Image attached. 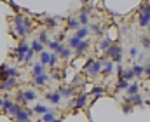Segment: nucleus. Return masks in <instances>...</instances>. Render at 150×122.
I'll return each instance as SVG.
<instances>
[{
  "label": "nucleus",
  "mask_w": 150,
  "mask_h": 122,
  "mask_svg": "<svg viewBox=\"0 0 150 122\" xmlns=\"http://www.w3.org/2000/svg\"><path fill=\"white\" fill-rule=\"evenodd\" d=\"M14 26H16V35L19 37H26L30 28H32V19L21 16V14H16L14 16Z\"/></svg>",
  "instance_id": "1"
},
{
  "label": "nucleus",
  "mask_w": 150,
  "mask_h": 122,
  "mask_svg": "<svg viewBox=\"0 0 150 122\" xmlns=\"http://www.w3.org/2000/svg\"><path fill=\"white\" fill-rule=\"evenodd\" d=\"M30 51V44L26 40H21L18 44V47H16V59H18V63L21 65V63H25V54Z\"/></svg>",
  "instance_id": "2"
},
{
  "label": "nucleus",
  "mask_w": 150,
  "mask_h": 122,
  "mask_svg": "<svg viewBox=\"0 0 150 122\" xmlns=\"http://www.w3.org/2000/svg\"><path fill=\"white\" fill-rule=\"evenodd\" d=\"M120 54H122V45L117 44V42H112V45L105 51V56H107L108 59H113L115 56H120Z\"/></svg>",
  "instance_id": "3"
},
{
  "label": "nucleus",
  "mask_w": 150,
  "mask_h": 122,
  "mask_svg": "<svg viewBox=\"0 0 150 122\" xmlns=\"http://www.w3.org/2000/svg\"><path fill=\"white\" fill-rule=\"evenodd\" d=\"M101 68H103V66H101V59H100V61H96V59H94V61L87 66L86 73H87L89 77H98V75L101 73Z\"/></svg>",
  "instance_id": "4"
},
{
  "label": "nucleus",
  "mask_w": 150,
  "mask_h": 122,
  "mask_svg": "<svg viewBox=\"0 0 150 122\" xmlns=\"http://www.w3.org/2000/svg\"><path fill=\"white\" fill-rule=\"evenodd\" d=\"M86 105H87V94H79L75 99L70 101V106H75L77 110H82V108H86Z\"/></svg>",
  "instance_id": "5"
},
{
  "label": "nucleus",
  "mask_w": 150,
  "mask_h": 122,
  "mask_svg": "<svg viewBox=\"0 0 150 122\" xmlns=\"http://www.w3.org/2000/svg\"><path fill=\"white\" fill-rule=\"evenodd\" d=\"M101 73L103 75H110L113 70H115V63H113L112 59H108V58H105V59H101Z\"/></svg>",
  "instance_id": "6"
},
{
  "label": "nucleus",
  "mask_w": 150,
  "mask_h": 122,
  "mask_svg": "<svg viewBox=\"0 0 150 122\" xmlns=\"http://www.w3.org/2000/svg\"><path fill=\"white\" fill-rule=\"evenodd\" d=\"M45 99L56 106V105L61 103V94L58 92V89H56V91H49V92H45Z\"/></svg>",
  "instance_id": "7"
},
{
  "label": "nucleus",
  "mask_w": 150,
  "mask_h": 122,
  "mask_svg": "<svg viewBox=\"0 0 150 122\" xmlns=\"http://www.w3.org/2000/svg\"><path fill=\"white\" fill-rule=\"evenodd\" d=\"M58 92L61 94V98H70V96H75L77 94V87L74 84L72 85H65V87H59Z\"/></svg>",
  "instance_id": "8"
},
{
  "label": "nucleus",
  "mask_w": 150,
  "mask_h": 122,
  "mask_svg": "<svg viewBox=\"0 0 150 122\" xmlns=\"http://www.w3.org/2000/svg\"><path fill=\"white\" fill-rule=\"evenodd\" d=\"M49 77H51V73H47V72H44V73H40V75H33V84H35L37 87H42V85L47 84Z\"/></svg>",
  "instance_id": "9"
},
{
  "label": "nucleus",
  "mask_w": 150,
  "mask_h": 122,
  "mask_svg": "<svg viewBox=\"0 0 150 122\" xmlns=\"http://www.w3.org/2000/svg\"><path fill=\"white\" fill-rule=\"evenodd\" d=\"M89 47H91V44H89V40L86 39V40H82L80 44H79V47L75 49L74 52L77 54V56H82L84 52H87V51H89Z\"/></svg>",
  "instance_id": "10"
},
{
  "label": "nucleus",
  "mask_w": 150,
  "mask_h": 122,
  "mask_svg": "<svg viewBox=\"0 0 150 122\" xmlns=\"http://www.w3.org/2000/svg\"><path fill=\"white\" fill-rule=\"evenodd\" d=\"M126 99H127L133 106H142V105L145 103V101H143V98L140 96V92H138V94H133V96H126Z\"/></svg>",
  "instance_id": "11"
},
{
  "label": "nucleus",
  "mask_w": 150,
  "mask_h": 122,
  "mask_svg": "<svg viewBox=\"0 0 150 122\" xmlns=\"http://www.w3.org/2000/svg\"><path fill=\"white\" fill-rule=\"evenodd\" d=\"M23 94H25V99H26L28 103H32V101H35V99H37V91H35V89H32V87L23 89Z\"/></svg>",
  "instance_id": "12"
},
{
  "label": "nucleus",
  "mask_w": 150,
  "mask_h": 122,
  "mask_svg": "<svg viewBox=\"0 0 150 122\" xmlns=\"http://www.w3.org/2000/svg\"><path fill=\"white\" fill-rule=\"evenodd\" d=\"M2 85H4V91H12L18 85V77H9L5 82H2Z\"/></svg>",
  "instance_id": "13"
},
{
  "label": "nucleus",
  "mask_w": 150,
  "mask_h": 122,
  "mask_svg": "<svg viewBox=\"0 0 150 122\" xmlns=\"http://www.w3.org/2000/svg\"><path fill=\"white\" fill-rule=\"evenodd\" d=\"M47 47H49L52 52H56V54H59V52L65 49V45H63L61 42H58V40H51L49 44H47Z\"/></svg>",
  "instance_id": "14"
},
{
  "label": "nucleus",
  "mask_w": 150,
  "mask_h": 122,
  "mask_svg": "<svg viewBox=\"0 0 150 122\" xmlns=\"http://www.w3.org/2000/svg\"><path fill=\"white\" fill-rule=\"evenodd\" d=\"M138 25H140V28H147L150 25V14L140 12V16H138Z\"/></svg>",
  "instance_id": "15"
},
{
  "label": "nucleus",
  "mask_w": 150,
  "mask_h": 122,
  "mask_svg": "<svg viewBox=\"0 0 150 122\" xmlns=\"http://www.w3.org/2000/svg\"><path fill=\"white\" fill-rule=\"evenodd\" d=\"M89 33H91V30H89V26H80L77 32H75L74 35H77L80 40H86L87 37H89Z\"/></svg>",
  "instance_id": "16"
},
{
  "label": "nucleus",
  "mask_w": 150,
  "mask_h": 122,
  "mask_svg": "<svg viewBox=\"0 0 150 122\" xmlns=\"http://www.w3.org/2000/svg\"><path fill=\"white\" fill-rule=\"evenodd\" d=\"M33 114L35 115H44V114H47V112H51V108L49 106H45V105H42V103H37V105H33Z\"/></svg>",
  "instance_id": "17"
},
{
  "label": "nucleus",
  "mask_w": 150,
  "mask_h": 122,
  "mask_svg": "<svg viewBox=\"0 0 150 122\" xmlns=\"http://www.w3.org/2000/svg\"><path fill=\"white\" fill-rule=\"evenodd\" d=\"M89 30L93 33H96L98 37H103V33H105V30H103V26L100 23H89Z\"/></svg>",
  "instance_id": "18"
},
{
  "label": "nucleus",
  "mask_w": 150,
  "mask_h": 122,
  "mask_svg": "<svg viewBox=\"0 0 150 122\" xmlns=\"http://www.w3.org/2000/svg\"><path fill=\"white\" fill-rule=\"evenodd\" d=\"M131 68H133V72H134V77H138V79L145 77V66H142L140 63H134Z\"/></svg>",
  "instance_id": "19"
},
{
  "label": "nucleus",
  "mask_w": 150,
  "mask_h": 122,
  "mask_svg": "<svg viewBox=\"0 0 150 122\" xmlns=\"http://www.w3.org/2000/svg\"><path fill=\"white\" fill-rule=\"evenodd\" d=\"M138 92H140V84H136V82H131L129 87L126 89V96H133V94H138Z\"/></svg>",
  "instance_id": "20"
},
{
  "label": "nucleus",
  "mask_w": 150,
  "mask_h": 122,
  "mask_svg": "<svg viewBox=\"0 0 150 122\" xmlns=\"http://www.w3.org/2000/svg\"><path fill=\"white\" fill-rule=\"evenodd\" d=\"M44 72H45V66H44L42 63L35 61L33 66H32V77H33V75H40V73H44Z\"/></svg>",
  "instance_id": "21"
},
{
  "label": "nucleus",
  "mask_w": 150,
  "mask_h": 122,
  "mask_svg": "<svg viewBox=\"0 0 150 122\" xmlns=\"http://www.w3.org/2000/svg\"><path fill=\"white\" fill-rule=\"evenodd\" d=\"M37 40H38V42H42V44L47 47V44L51 42V40H49V33H47V30H40V32H38Z\"/></svg>",
  "instance_id": "22"
},
{
  "label": "nucleus",
  "mask_w": 150,
  "mask_h": 122,
  "mask_svg": "<svg viewBox=\"0 0 150 122\" xmlns=\"http://www.w3.org/2000/svg\"><path fill=\"white\" fill-rule=\"evenodd\" d=\"M30 47H32V51H33L35 54H40V52H42V51L45 49V45H44L42 42H38L37 39H35V40H33L32 44H30Z\"/></svg>",
  "instance_id": "23"
},
{
  "label": "nucleus",
  "mask_w": 150,
  "mask_h": 122,
  "mask_svg": "<svg viewBox=\"0 0 150 122\" xmlns=\"http://www.w3.org/2000/svg\"><path fill=\"white\" fill-rule=\"evenodd\" d=\"M49 56H51V52L44 49V51L38 54V63H42L44 66H47V65H49Z\"/></svg>",
  "instance_id": "24"
},
{
  "label": "nucleus",
  "mask_w": 150,
  "mask_h": 122,
  "mask_svg": "<svg viewBox=\"0 0 150 122\" xmlns=\"http://www.w3.org/2000/svg\"><path fill=\"white\" fill-rule=\"evenodd\" d=\"M120 79H124V80H127V82H133V80H134V72H133V68H126V70L122 72Z\"/></svg>",
  "instance_id": "25"
},
{
  "label": "nucleus",
  "mask_w": 150,
  "mask_h": 122,
  "mask_svg": "<svg viewBox=\"0 0 150 122\" xmlns=\"http://www.w3.org/2000/svg\"><path fill=\"white\" fill-rule=\"evenodd\" d=\"M80 42H82V40H80L77 35H72V37H68V45H67V47H70L72 51H75V49L79 47V44H80Z\"/></svg>",
  "instance_id": "26"
},
{
  "label": "nucleus",
  "mask_w": 150,
  "mask_h": 122,
  "mask_svg": "<svg viewBox=\"0 0 150 122\" xmlns=\"http://www.w3.org/2000/svg\"><path fill=\"white\" fill-rule=\"evenodd\" d=\"M72 54H74V51L70 49V47H65L58 56H59V59H63V61H67V59H70L72 58Z\"/></svg>",
  "instance_id": "27"
},
{
  "label": "nucleus",
  "mask_w": 150,
  "mask_h": 122,
  "mask_svg": "<svg viewBox=\"0 0 150 122\" xmlns=\"http://www.w3.org/2000/svg\"><path fill=\"white\" fill-rule=\"evenodd\" d=\"M67 26H68V30H79L80 28V23H79V19L77 18H70L68 21H67Z\"/></svg>",
  "instance_id": "28"
},
{
  "label": "nucleus",
  "mask_w": 150,
  "mask_h": 122,
  "mask_svg": "<svg viewBox=\"0 0 150 122\" xmlns=\"http://www.w3.org/2000/svg\"><path fill=\"white\" fill-rule=\"evenodd\" d=\"M129 84H131V82L124 80V79H119V82L115 84V91H117V92H119V91H126V89L129 87Z\"/></svg>",
  "instance_id": "29"
},
{
  "label": "nucleus",
  "mask_w": 150,
  "mask_h": 122,
  "mask_svg": "<svg viewBox=\"0 0 150 122\" xmlns=\"http://www.w3.org/2000/svg\"><path fill=\"white\" fill-rule=\"evenodd\" d=\"M58 61H59V56H58L56 52H51V56H49V65H47V66L56 68V66H58Z\"/></svg>",
  "instance_id": "30"
},
{
  "label": "nucleus",
  "mask_w": 150,
  "mask_h": 122,
  "mask_svg": "<svg viewBox=\"0 0 150 122\" xmlns=\"http://www.w3.org/2000/svg\"><path fill=\"white\" fill-rule=\"evenodd\" d=\"M110 45H112V40L110 39H101V40L98 42V49H101V51H107Z\"/></svg>",
  "instance_id": "31"
},
{
  "label": "nucleus",
  "mask_w": 150,
  "mask_h": 122,
  "mask_svg": "<svg viewBox=\"0 0 150 122\" xmlns=\"http://www.w3.org/2000/svg\"><path fill=\"white\" fill-rule=\"evenodd\" d=\"M140 44H142V47L145 51H150V37L149 35H142L140 37Z\"/></svg>",
  "instance_id": "32"
},
{
  "label": "nucleus",
  "mask_w": 150,
  "mask_h": 122,
  "mask_svg": "<svg viewBox=\"0 0 150 122\" xmlns=\"http://www.w3.org/2000/svg\"><path fill=\"white\" fill-rule=\"evenodd\" d=\"M54 121H56V115L52 112H47V114L40 115V122H54Z\"/></svg>",
  "instance_id": "33"
},
{
  "label": "nucleus",
  "mask_w": 150,
  "mask_h": 122,
  "mask_svg": "<svg viewBox=\"0 0 150 122\" xmlns=\"http://www.w3.org/2000/svg\"><path fill=\"white\" fill-rule=\"evenodd\" d=\"M5 72L9 77H19V68H16V66H7Z\"/></svg>",
  "instance_id": "34"
},
{
  "label": "nucleus",
  "mask_w": 150,
  "mask_h": 122,
  "mask_svg": "<svg viewBox=\"0 0 150 122\" xmlns=\"http://www.w3.org/2000/svg\"><path fill=\"white\" fill-rule=\"evenodd\" d=\"M12 106H14V99H9V98H5V101H4V106H2V108H4V112H5V114H9V110H11Z\"/></svg>",
  "instance_id": "35"
},
{
  "label": "nucleus",
  "mask_w": 150,
  "mask_h": 122,
  "mask_svg": "<svg viewBox=\"0 0 150 122\" xmlns=\"http://www.w3.org/2000/svg\"><path fill=\"white\" fill-rule=\"evenodd\" d=\"M45 21V25L49 26V28H56L58 26V19L56 18H47V19H44Z\"/></svg>",
  "instance_id": "36"
},
{
  "label": "nucleus",
  "mask_w": 150,
  "mask_h": 122,
  "mask_svg": "<svg viewBox=\"0 0 150 122\" xmlns=\"http://www.w3.org/2000/svg\"><path fill=\"white\" fill-rule=\"evenodd\" d=\"M33 58H35V52H33L32 47H30V51L25 54V63H33Z\"/></svg>",
  "instance_id": "37"
},
{
  "label": "nucleus",
  "mask_w": 150,
  "mask_h": 122,
  "mask_svg": "<svg viewBox=\"0 0 150 122\" xmlns=\"http://www.w3.org/2000/svg\"><path fill=\"white\" fill-rule=\"evenodd\" d=\"M91 94H98V96H101V94H105V87H103V85H96V87L91 89Z\"/></svg>",
  "instance_id": "38"
},
{
  "label": "nucleus",
  "mask_w": 150,
  "mask_h": 122,
  "mask_svg": "<svg viewBox=\"0 0 150 122\" xmlns=\"http://www.w3.org/2000/svg\"><path fill=\"white\" fill-rule=\"evenodd\" d=\"M138 54H140V49H138V45H131V47H129V56H131V58H136Z\"/></svg>",
  "instance_id": "39"
},
{
  "label": "nucleus",
  "mask_w": 150,
  "mask_h": 122,
  "mask_svg": "<svg viewBox=\"0 0 150 122\" xmlns=\"http://www.w3.org/2000/svg\"><path fill=\"white\" fill-rule=\"evenodd\" d=\"M140 12H145V14H150V2H143L140 5Z\"/></svg>",
  "instance_id": "40"
},
{
  "label": "nucleus",
  "mask_w": 150,
  "mask_h": 122,
  "mask_svg": "<svg viewBox=\"0 0 150 122\" xmlns=\"http://www.w3.org/2000/svg\"><path fill=\"white\" fill-rule=\"evenodd\" d=\"M122 110H124L126 114H129V112L133 110V105H131V103H129L127 99H124V105H122Z\"/></svg>",
  "instance_id": "41"
},
{
  "label": "nucleus",
  "mask_w": 150,
  "mask_h": 122,
  "mask_svg": "<svg viewBox=\"0 0 150 122\" xmlns=\"http://www.w3.org/2000/svg\"><path fill=\"white\" fill-rule=\"evenodd\" d=\"M136 58H138V59H136V63H140V65H142V63L147 59V52H142V51H140V54H138Z\"/></svg>",
  "instance_id": "42"
},
{
  "label": "nucleus",
  "mask_w": 150,
  "mask_h": 122,
  "mask_svg": "<svg viewBox=\"0 0 150 122\" xmlns=\"http://www.w3.org/2000/svg\"><path fill=\"white\" fill-rule=\"evenodd\" d=\"M145 77H150V63H147L145 66Z\"/></svg>",
  "instance_id": "43"
},
{
  "label": "nucleus",
  "mask_w": 150,
  "mask_h": 122,
  "mask_svg": "<svg viewBox=\"0 0 150 122\" xmlns=\"http://www.w3.org/2000/svg\"><path fill=\"white\" fill-rule=\"evenodd\" d=\"M63 39H65V33H59V35L56 37V40H58V42H61V40H63Z\"/></svg>",
  "instance_id": "44"
},
{
  "label": "nucleus",
  "mask_w": 150,
  "mask_h": 122,
  "mask_svg": "<svg viewBox=\"0 0 150 122\" xmlns=\"http://www.w3.org/2000/svg\"><path fill=\"white\" fill-rule=\"evenodd\" d=\"M4 101H5V98H2V96H0V108L4 106Z\"/></svg>",
  "instance_id": "45"
},
{
  "label": "nucleus",
  "mask_w": 150,
  "mask_h": 122,
  "mask_svg": "<svg viewBox=\"0 0 150 122\" xmlns=\"http://www.w3.org/2000/svg\"><path fill=\"white\" fill-rule=\"evenodd\" d=\"M16 122H32V119H28V121H16Z\"/></svg>",
  "instance_id": "46"
},
{
  "label": "nucleus",
  "mask_w": 150,
  "mask_h": 122,
  "mask_svg": "<svg viewBox=\"0 0 150 122\" xmlns=\"http://www.w3.org/2000/svg\"><path fill=\"white\" fill-rule=\"evenodd\" d=\"M80 2H82V4H87V2H89V0H80Z\"/></svg>",
  "instance_id": "47"
},
{
  "label": "nucleus",
  "mask_w": 150,
  "mask_h": 122,
  "mask_svg": "<svg viewBox=\"0 0 150 122\" xmlns=\"http://www.w3.org/2000/svg\"><path fill=\"white\" fill-rule=\"evenodd\" d=\"M2 91H4V85H2V84H0V92H2Z\"/></svg>",
  "instance_id": "48"
},
{
  "label": "nucleus",
  "mask_w": 150,
  "mask_h": 122,
  "mask_svg": "<svg viewBox=\"0 0 150 122\" xmlns=\"http://www.w3.org/2000/svg\"><path fill=\"white\" fill-rule=\"evenodd\" d=\"M54 122H63V121H61V119H56V121H54Z\"/></svg>",
  "instance_id": "49"
},
{
  "label": "nucleus",
  "mask_w": 150,
  "mask_h": 122,
  "mask_svg": "<svg viewBox=\"0 0 150 122\" xmlns=\"http://www.w3.org/2000/svg\"><path fill=\"white\" fill-rule=\"evenodd\" d=\"M147 28H149V37H150V25H149V26H147Z\"/></svg>",
  "instance_id": "50"
}]
</instances>
